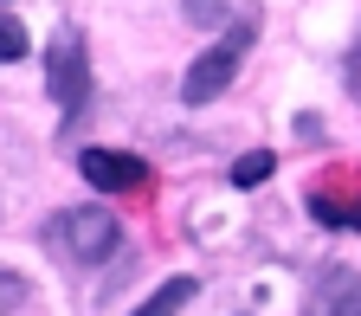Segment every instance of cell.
<instances>
[{
  "label": "cell",
  "mask_w": 361,
  "mask_h": 316,
  "mask_svg": "<svg viewBox=\"0 0 361 316\" xmlns=\"http://www.w3.org/2000/svg\"><path fill=\"white\" fill-rule=\"evenodd\" d=\"M252 39H258V7L233 13V20H226V32L188 65V78H180V104H213L219 90L239 78V65H245V52H252Z\"/></svg>",
  "instance_id": "1"
},
{
  "label": "cell",
  "mask_w": 361,
  "mask_h": 316,
  "mask_svg": "<svg viewBox=\"0 0 361 316\" xmlns=\"http://www.w3.org/2000/svg\"><path fill=\"white\" fill-rule=\"evenodd\" d=\"M116 239H123V226L104 207H65V213H52V226H45V245H52L59 258H71V265H104L116 252Z\"/></svg>",
  "instance_id": "2"
},
{
  "label": "cell",
  "mask_w": 361,
  "mask_h": 316,
  "mask_svg": "<svg viewBox=\"0 0 361 316\" xmlns=\"http://www.w3.org/2000/svg\"><path fill=\"white\" fill-rule=\"evenodd\" d=\"M45 90H52V104L65 116H84L90 110V59H84V39L71 26L52 39V52H45Z\"/></svg>",
  "instance_id": "3"
},
{
  "label": "cell",
  "mask_w": 361,
  "mask_h": 316,
  "mask_svg": "<svg viewBox=\"0 0 361 316\" xmlns=\"http://www.w3.org/2000/svg\"><path fill=\"white\" fill-rule=\"evenodd\" d=\"M78 174L90 181L97 194H129V188H149V162L129 155V149H84Z\"/></svg>",
  "instance_id": "4"
},
{
  "label": "cell",
  "mask_w": 361,
  "mask_h": 316,
  "mask_svg": "<svg viewBox=\"0 0 361 316\" xmlns=\"http://www.w3.org/2000/svg\"><path fill=\"white\" fill-rule=\"evenodd\" d=\"M303 316H361V271L323 265V271H316V284H310Z\"/></svg>",
  "instance_id": "5"
},
{
  "label": "cell",
  "mask_w": 361,
  "mask_h": 316,
  "mask_svg": "<svg viewBox=\"0 0 361 316\" xmlns=\"http://www.w3.org/2000/svg\"><path fill=\"white\" fill-rule=\"evenodd\" d=\"M310 213L323 219V226H348V233H361V181H348V174H329V181H316L310 188Z\"/></svg>",
  "instance_id": "6"
},
{
  "label": "cell",
  "mask_w": 361,
  "mask_h": 316,
  "mask_svg": "<svg viewBox=\"0 0 361 316\" xmlns=\"http://www.w3.org/2000/svg\"><path fill=\"white\" fill-rule=\"evenodd\" d=\"M194 291H200L194 278H168L155 297H142V310H135V316H180V310L194 303Z\"/></svg>",
  "instance_id": "7"
},
{
  "label": "cell",
  "mask_w": 361,
  "mask_h": 316,
  "mask_svg": "<svg viewBox=\"0 0 361 316\" xmlns=\"http://www.w3.org/2000/svg\"><path fill=\"white\" fill-rule=\"evenodd\" d=\"M26 52H32V39H26V26H20V20H13L7 7H0V65H20Z\"/></svg>",
  "instance_id": "8"
},
{
  "label": "cell",
  "mask_w": 361,
  "mask_h": 316,
  "mask_svg": "<svg viewBox=\"0 0 361 316\" xmlns=\"http://www.w3.org/2000/svg\"><path fill=\"white\" fill-rule=\"evenodd\" d=\"M271 168H278V155L252 149L245 162H233V188H258V181H271Z\"/></svg>",
  "instance_id": "9"
},
{
  "label": "cell",
  "mask_w": 361,
  "mask_h": 316,
  "mask_svg": "<svg viewBox=\"0 0 361 316\" xmlns=\"http://www.w3.org/2000/svg\"><path fill=\"white\" fill-rule=\"evenodd\" d=\"M180 13H188L194 26H213V20L233 13V0H180Z\"/></svg>",
  "instance_id": "10"
},
{
  "label": "cell",
  "mask_w": 361,
  "mask_h": 316,
  "mask_svg": "<svg viewBox=\"0 0 361 316\" xmlns=\"http://www.w3.org/2000/svg\"><path fill=\"white\" fill-rule=\"evenodd\" d=\"M26 297H32V291H26V278H20V271H0V316H13Z\"/></svg>",
  "instance_id": "11"
},
{
  "label": "cell",
  "mask_w": 361,
  "mask_h": 316,
  "mask_svg": "<svg viewBox=\"0 0 361 316\" xmlns=\"http://www.w3.org/2000/svg\"><path fill=\"white\" fill-rule=\"evenodd\" d=\"M348 90H355V104H361V39L348 45Z\"/></svg>",
  "instance_id": "12"
}]
</instances>
